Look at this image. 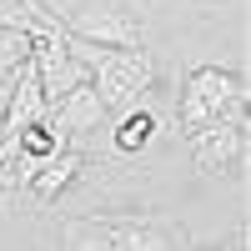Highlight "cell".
Returning a JSON list of instances; mask_svg holds the SVG:
<instances>
[{"mask_svg":"<svg viewBox=\"0 0 251 251\" xmlns=\"http://www.w3.org/2000/svg\"><path fill=\"white\" fill-rule=\"evenodd\" d=\"M80 166H86V161H80V151H55V156H46V161H35L30 171H20V166H15V171H20L15 186H30L40 201H55V196L80 176Z\"/></svg>","mask_w":251,"mask_h":251,"instance_id":"52a82bcc","label":"cell"},{"mask_svg":"<svg viewBox=\"0 0 251 251\" xmlns=\"http://www.w3.org/2000/svg\"><path fill=\"white\" fill-rule=\"evenodd\" d=\"M46 121H50V131L66 141V136H80V131H100L106 106H100V96L91 91V80H86V86H75L71 96H60L55 106L46 111Z\"/></svg>","mask_w":251,"mask_h":251,"instance_id":"8992f818","label":"cell"},{"mask_svg":"<svg viewBox=\"0 0 251 251\" xmlns=\"http://www.w3.org/2000/svg\"><path fill=\"white\" fill-rule=\"evenodd\" d=\"M176 126L196 131V126H246V80L236 71L201 66L186 75L181 100H176Z\"/></svg>","mask_w":251,"mask_h":251,"instance_id":"7a4b0ae2","label":"cell"},{"mask_svg":"<svg viewBox=\"0 0 251 251\" xmlns=\"http://www.w3.org/2000/svg\"><path fill=\"white\" fill-rule=\"evenodd\" d=\"M46 15L66 35L100 46V50H136L141 46V20L131 15L126 0H60V5H46Z\"/></svg>","mask_w":251,"mask_h":251,"instance_id":"3957f363","label":"cell"},{"mask_svg":"<svg viewBox=\"0 0 251 251\" xmlns=\"http://www.w3.org/2000/svg\"><path fill=\"white\" fill-rule=\"evenodd\" d=\"M66 251H181V226L156 211H96L60 226Z\"/></svg>","mask_w":251,"mask_h":251,"instance_id":"6da1fadb","label":"cell"},{"mask_svg":"<svg viewBox=\"0 0 251 251\" xmlns=\"http://www.w3.org/2000/svg\"><path fill=\"white\" fill-rule=\"evenodd\" d=\"M226 251H246V231H241V236H236L231 246H226Z\"/></svg>","mask_w":251,"mask_h":251,"instance_id":"30bf717a","label":"cell"},{"mask_svg":"<svg viewBox=\"0 0 251 251\" xmlns=\"http://www.w3.org/2000/svg\"><path fill=\"white\" fill-rule=\"evenodd\" d=\"M191 156L201 166V176H236L246 161V126H196L181 131Z\"/></svg>","mask_w":251,"mask_h":251,"instance_id":"5b68a950","label":"cell"},{"mask_svg":"<svg viewBox=\"0 0 251 251\" xmlns=\"http://www.w3.org/2000/svg\"><path fill=\"white\" fill-rule=\"evenodd\" d=\"M151 131H156V121H151V111H126L121 116V126H116V151H141L146 141H151Z\"/></svg>","mask_w":251,"mask_h":251,"instance_id":"ba28073f","label":"cell"},{"mask_svg":"<svg viewBox=\"0 0 251 251\" xmlns=\"http://www.w3.org/2000/svg\"><path fill=\"white\" fill-rule=\"evenodd\" d=\"M156 86V60L136 50H100V60L91 66V91L100 96L106 116H126V111H141L146 96Z\"/></svg>","mask_w":251,"mask_h":251,"instance_id":"277c9868","label":"cell"},{"mask_svg":"<svg viewBox=\"0 0 251 251\" xmlns=\"http://www.w3.org/2000/svg\"><path fill=\"white\" fill-rule=\"evenodd\" d=\"M10 186H15V171H10V166H0V191H10Z\"/></svg>","mask_w":251,"mask_h":251,"instance_id":"9c48e42d","label":"cell"}]
</instances>
